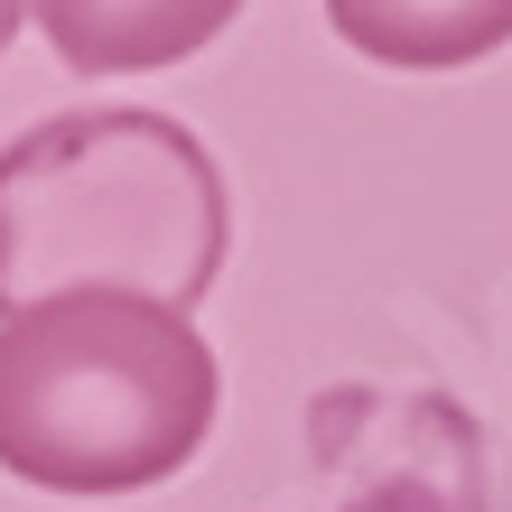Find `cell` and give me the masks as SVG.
<instances>
[{
  "instance_id": "cell-1",
  "label": "cell",
  "mask_w": 512,
  "mask_h": 512,
  "mask_svg": "<svg viewBox=\"0 0 512 512\" xmlns=\"http://www.w3.org/2000/svg\"><path fill=\"white\" fill-rule=\"evenodd\" d=\"M224 252V168L168 112H47L0 149V317L56 289H140L196 308L224 280Z\"/></svg>"
},
{
  "instance_id": "cell-2",
  "label": "cell",
  "mask_w": 512,
  "mask_h": 512,
  "mask_svg": "<svg viewBox=\"0 0 512 512\" xmlns=\"http://www.w3.org/2000/svg\"><path fill=\"white\" fill-rule=\"evenodd\" d=\"M224 373L187 308L140 289H56L0 317V475L122 503L196 466Z\"/></svg>"
},
{
  "instance_id": "cell-5",
  "label": "cell",
  "mask_w": 512,
  "mask_h": 512,
  "mask_svg": "<svg viewBox=\"0 0 512 512\" xmlns=\"http://www.w3.org/2000/svg\"><path fill=\"white\" fill-rule=\"evenodd\" d=\"M326 28L391 75H447L512 47V0H326Z\"/></svg>"
},
{
  "instance_id": "cell-6",
  "label": "cell",
  "mask_w": 512,
  "mask_h": 512,
  "mask_svg": "<svg viewBox=\"0 0 512 512\" xmlns=\"http://www.w3.org/2000/svg\"><path fill=\"white\" fill-rule=\"evenodd\" d=\"M19 19H28V0H0V56H10V38H19Z\"/></svg>"
},
{
  "instance_id": "cell-4",
  "label": "cell",
  "mask_w": 512,
  "mask_h": 512,
  "mask_svg": "<svg viewBox=\"0 0 512 512\" xmlns=\"http://www.w3.org/2000/svg\"><path fill=\"white\" fill-rule=\"evenodd\" d=\"M28 19L75 75H149L205 56L243 19V0H28Z\"/></svg>"
},
{
  "instance_id": "cell-3",
  "label": "cell",
  "mask_w": 512,
  "mask_h": 512,
  "mask_svg": "<svg viewBox=\"0 0 512 512\" xmlns=\"http://www.w3.org/2000/svg\"><path fill=\"white\" fill-rule=\"evenodd\" d=\"M308 457V512H485V429L447 391H326L308 410Z\"/></svg>"
}]
</instances>
